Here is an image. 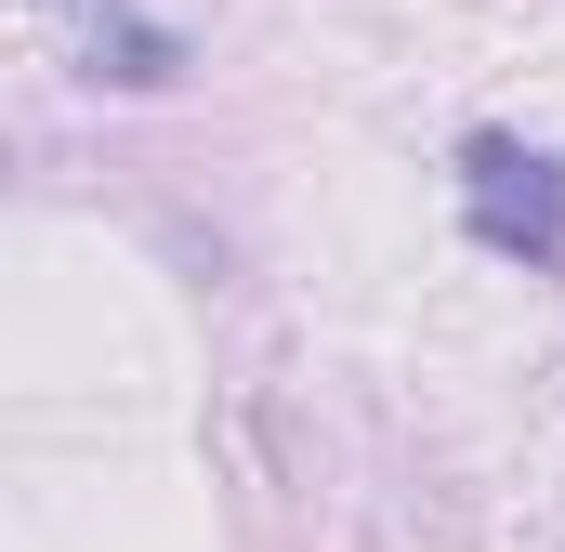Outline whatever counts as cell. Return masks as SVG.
<instances>
[{
    "mask_svg": "<svg viewBox=\"0 0 565 552\" xmlns=\"http://www.w3.org/2000/svg\"><path fill=\"white\" fill-rule=\"evenodd\" d=\"M79 13H93V79H119V93L184 79V40H171V26H145L132 0H79Z\"/></svg>",
    "mask_w": 565,
    "mask_h": 552,
    "instance_id": "2",
    "label": "cell"
},
{
    "mask_svg": "<svg viewBox=\"0 0 565 552\" xmlns=\"http://www.w3.org/2000/svg\"><path fill=\"white\" fill-rule=\"evenodd\" d=\"M460 224L500 264L565 276V158H540V145H513V132H460Z\"/></svg>",
    "mask_w": 565,
    "mask_h": 552,
    "instance_id": "1",
    "label": "cell"
}]
</instances>
